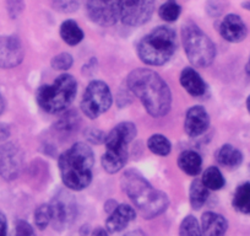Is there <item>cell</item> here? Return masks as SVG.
Listing matches in <instances>:
<instances>
[{
    "label": "cell",
    "mask_w": 250,
    "mask_h": 236,
    "mask_svg": "<svg viewBox=\"0 0 250 236\" xmlns=\"http://www.w3.org/2000/svg\"><path fill=\"white\" fill-rule=\"evenodd\" d=\"M126 85L141 101L150 116L160 118L169 112L172 106L170 89L156 71L144 68L135 69L128 75Z\"/></svg>",
    "instance_id": "6da1fadb"
},
{
    "label": "cell",
    "mask_w": 250,
    "mask_h": 236,
    "mask_svg": "<svg viewBox=\"0 0 250 236\" xmlns=\"http://www.w3.org/2000/svg\"><path fill=\"white\" fill-rule=\"evenodd\" d=\"M120 185L123 191L130 198L144 218H156L165 213L169 206L167 194L151 186L150 182L139 171H125L120 180Z\"/></svg>",
    "instance_id": "7a4b0ae2"
},
{
    "label": "cell",
    "mask_w": 250,
    "mask_h": 236,
    "mask_svg": "<svg viewBox=\"0 0 250 236\" xmlns=\"http://www.w3.org/2000/svg\"><path fill=\"white\" fill-rule=\"evenodd\" d=\"M59 171L64 186L71 191H83L92 181L95 155L83 142L75 143L59 156Z\"/></svg>",
    "instance_id": "3957f363"
},
{
    "label": "cell",
    "mask_w": 250,
    "mask_h": 236,
    "mask_svg": "<svg viewBox=\"0 0 250 236\" xmlns=\"http://www.w3.org/2000/svg\"><path fill=\"white\" fill-rule=\"evenodd\" d=\"M136 49L139 58L147 66H165L177 50V35L168 26H158L141 38Z\"/></svg>",
    "instance_id": "277c9868"
},
{
    "label": "cell",
    "mask_w": 250,
    "mask_h": 236,
    "mask_svg": "<svg viewBox=\"0 0 250 236\" xmlns=\"http://www.w3.org/2000/svg\"><path fill=\"white\" fill-rule=\"evenodd\" d=\"M78 94L76 79L70 74H62L52 84L42 85L36 93V101L43 111L59 113L65 111Z\"/></svg>",
    "instance_id": "5b68a950"
},
{
    "label": "cell",
    "mask_w": 250,
    "mask_h": 236,
    "mask_svg": "<svg viewBox=\"0 0 250 236\" xmlns=\"http://www.w3.org/2000/svg\"><path fill=\"white\" fill-rule=\"evenodd\" d=\"M182 41L188 59L198 68H206L213 63L216 46L196 24L187 23L182 27Z\"/></svg>",
    "instance_id": "8992f818"
},
{
    "label": "cell",
    "mask_w": 250,
    "mask_h": 236,
    "mask_svg": "<svg viewBox=\"0 0 250 236\" xmlns=\"http://www.w3.org/2000/svg\"><path fill=\"white\" fill-rule=\"evenodd\" d=\"M113 102L110 89L104 81L92 80L83 93L81 110L90 119H96L107 112Z\"/></svg>",
    "instance_id": "52a82bcc"
},
{
    "label": "cell",
    "mask_w": 250,
    "mask_h": 236,
    "mask_svg": "<svg viewBox=\"0 0 250 236\" xmlns=\"http://www.w3.org/2000/svg\"><path fill=\"white\" fill-rule=\"evenodd\" d=\"M52 211L50 224L58 231L69 228L78 215V204L74 197L66 191H59L49 203Z\"/></svg>",
    "instance_id": "ba28073f"
},
{
    "label": "cell",
    "mask_w": 250,
    "mask_h": 236,
    "mask_svg": "<svg viewBox=\"0 0 250 236\" xmlns=\"http://www.w3.org/2000/svg\"><path fill=\"white\" fill-rule=\"evenodd\" d=\"M155 11V0H122L120 20L124 25L136 27L150 21Z\"/></svg>",
    "instance_id": "9c48e42d"
},
{
    "label": "cell",
    "mask_w": 250,
    "mask_h": 236,
    "mask_svg": "<svg viewBox=\"0 0 250 236\" xmlns=\"http://www.w3.org/2000/svg\"><path fill=\"white\" fill-rule=\"evenodd\" d=\"M88 18L100 26H113L120 20L122 0H87Z\"/></svg>",
    "instance_id": "30bf717a"
},
{
    "label": "cell",
    "mask_w": 250,
    "mask_h": 236,
    "mask_svg": "<svg viewBox=\"0 0 250 236\" xmlns=\"http://www.w3.org/2000/svg\"><path fill=\"white\" fill-rule=\"evenodd\" d=\"M23 166V153L15 143L6 142L0 145V177L14 181L19 177Z\"/></svg>",
    "instance_id": "8fae6325"
},
{
    "label": "cell",
    "mask_w": 250,
    "mask_h": 236,
    "mask_svg": "<svg viewBox=\"0 0 250 236\" xmlns=\"http://www.w3.org/2000/svg\"><path fill=\"white\" fill-rule=\"evenodd\" d=\"M25 57L21 41L16 36H0V68L20 66Z\"/></svg>",
    "instance_id": "7c38bea8"
},
{
    "label": "cell",
    "mask_w": 250,
    "mask_h": 236,
    "mask_svg": "<svg viewBox=\"0 0 250 236\" xmlns=\"http://www.w3.org/2000/svg\"><path fill=\"white\" fill-rule=\"evenodd\" d=\"M210 127V116L203 106H193L187 111L184 119V131L191 138L205 133Z\"/></svg>",
    "instance_id": "4fadbf2b"
},
{
    "label": "cell",
    "mask_w": 250,
    "mask_h": 236,
    "mask_svg": "<svg viewBox=\"0 0 250 236\" xmlns=\"http://www.w3.org/2000/svg\"><path fill=\"white\" fill-rule=\"evenodd\" d=\"M220 35L223 40L230 43H239L245 40L248 35V27L237 14H228L223 18L220 25Z\"/></svg>",
    "instance_id": "5bb4252c"
},
{
    "label": "cell",
    "mask_w": 250,
    "mask_h": 236,
    "mask_svg": "<svg viewBox=\"0 0 250 236\" xmlns=\"http://www.w3.org/2000/svg\"><path fill=\"white\" fill-rule=\"evenodd\" d=\"M138 134L136 126L131 122H122L117 124L109 133L105 136L104 145L115 148H128Z\"/></svg>",
    "instance_id": "9a60e30c"
},
{
    "label": "cell",
    "mask_w": 250,
    "mask_h": 236,
    "mask_svg": "<svg viewBox=\"0 0 250 236\" xmlns=\"http://www.w3.org/2000/svg\"><path fill=\"white\" fill-rule=\"evenodd\" d=\"M135 218L136 213L133 207L129 204H119L105 220V230L112 234L119 233L135 220Z\"/></svg>",
    "instance_id": "2e32d148"
},
{
    "label": "cell",
    "mask_w": 250,
    "mask_h": 236,
    "mask_svg": "<svg viewBox=\"0 0 250 236\" xmlns=\"http://www.w3.org/2000/svg\"><path fill=\"white\" fill-rule=\"evenodd\" d=\"M180 85L189 95L194 97L204 96L208 91V85L200 74L194 68H184L180 73Z\"/></svg>",
    "instance_id": "e0dca14e"
},
{
    "label": "cell",
    "mask_w": 250,
    "mask_h": 236,
    "mask_svg": "<svg viewBox=\"0 0 250 236\" xmlns=\"http://www.w3.org/2000/svg\"><path fill=\"white\" fill-rule=\"evenodd\" d=\"M128 160V148L105 146V153L102 155L101 163L108 173H117L124 167Z\"/></svg>",
    "instance_id": "ac0fdd59"
},
{
    "label": "cell",
    "mask_w": 250,
    "mask_h": 236,
    "mask_svg": "<svg viewBox=\"0 0 250 236\" xmlns=\"http://www.w3.org/2000/svg\"><path fill=\"white\" fill-rule=\"evenodd\" d=\"M228 229V221L221 214L206 212L201 216L203 236H225Z\"/></svg>",
    "instance_id": "d6986e66"
},
{
    "label": "cell",
    "mask_w": 250,
    "mask_h": 236,
    "mask_svg": "<svg viewBox=\"0 0 250 236\" xmlns=\"http://www.w3.org/2000/svg\"><path fill=\"white\" fill-rule=\"evenodd\" d=\"M178 166L187 175L198 176L203 167V159L196 151L184 150L178 156Z\"/></svg>",
    "instance_id": "ffe728a7"
},
{
    "label": "cell",
    "mask_w": 250,
    "mask_h": 236,
    "mask_svg": "<svg viewBox=\"0 0 250 236\" xmlns=\"http://www.w3.org/2000/svg\"><path fill=\"white\" fill-rule=\"evenodd\" d=\"M216 160L220 165L227 168H237L243 163V154L235 146L230 144H225L216 153Z\"/></svg>",
    "instance_id": "44dd1931"
},
{
    "label": "cell",
    "mask_w": 250,
    "mask_h": 236,
    "mask_svg": "<svg viewBox=\"0 0 250 236\" xmlns=\"http://www.w3.org/2000/svg\"><path fill=\"white\" fill-rule=\"evenodd\" d=\"M60 37L66 45L76 46L83 40L85 35L75 21L65 20L60 25Z\"/></svg>",
    "instance_id": "7402d4cb"
},
{
    "label": "cell",
    "mask_w": 250,
    "mask_h": 236,
    "mask_svg": "<svg viewBox=\"0 0 250 236\" xmlns=\"http://www.w3.org/2000/svg\"><path fill=\"white\" fill-rule=\"evenodd\" d=\"M210 196V189L203 184L201 180H194L190 185V189H189V201H190L191 208L199 211Z\"/></svg>",
    "instance_id": "603a6c76"
},
{
    "label": "cell",
    "mask_w": 250,
    "mask_h": 236,
    "mask_svg": "<svg viewBox=\"0 0 250 236\" xmlns=\"http://www.w3.org/2000/svg\"><path fill=\"white\" fill-rule=\"evenodd\" d=\"M237 212L250 215V182H244L235 189L232 201Z\"/></svg>",
    "instance_id": "cb8c5ba5"
},
{
    "label": "cell",
    "mask_w": 250,
    "mask_h": 236,
    "mask_svg": "<svg viewBox=\"0 0 250 236\" xmlns=\"http://www.w3.org/2000/svg\"><path fill=\"white\" fill-rule=\"evenodd\" d=\"M201 181L210 191H218V189H223L226 185V180L222 172L216 166H210L204 171Z\"/></svg>",
    "instance_id": "d4e9b609"
},
{
    "label": "cell",
    "mask_w": 250,
    "mask_h": 236,
    "mask_svg": "<svg viewBox=\"0 0 250 236\" xmlns=\"http://www.w3.org/2000/svg\"><path fill=\"white\" fill-rule=\"evenodd\" d=\"M147 148L150 149L151 153L156 154V155L167 156L172 150V144L168 141L167 137L162 136V134H153L148 138Z\"/></svg>",
    "instance_id": "484cf974"
},
{
    "label": "cell",
    "mask_w": 250,
    "mask_h": 236,
    "mask_svg": "<svg viewBox=\"0 0 250 236\" xmlns=\"http://www.w3.org/2000/svg\"><path fill=\"white\" fill-rule=\"evenodd\" d=\"M182 13V8L175 0H168L165 4H162L158 10V15L166 23H174L178 20Z\"/></svg>",
    "instance_id": "4316f807"
},
{
    "label": "cell",
    "mask_w": 250,
    "mask_h": 236,
    "mask_svg": "<svg viewBox=\"0 0 250 236\" xmlns=\"http://www.w3.org/2000/svg\"><path fill=\"white\" fill-rule=\"evenodd\" d=\"M179 236H203L201 225L193 215L185 216L179 226Z\"/></svg>",
    "instance_id": "83f0119b"
},
{
    "label": "cell",
    "mask_w": 250,
    "mask_h": 236,
    "mask_svg": "<svg viewBox=\"0 0 250 236\" xmlns=\"http://www.w3.org/2000/svg\"><path fill=\"white\" fill-rule=\"evenodd\" d=\"M35 224L40 230H44L52 221V211L49 204H41L35 211Z\"/></svg>",
    "instance_id": "f1b7e54d"
},
{
    "label": "cell",
    "mask_w": 250,
    "mask_h": 236,
    "mask_svg": "<svg viewBox=\"0 0 250 236\" xmlns=\"http://www.w3.org/2000/svg\"><path fill=\"white\" fill-rule=\"evenodd\" d=\"M74 58L69 53H59L58 55L53 57L50 66L55 71H68L73 67Z\"/></svg>",
    "instance_id": "f546056e"
},
{
    "label": "cell",
    "mask_w": 250,
    "mask_h": 236,
    "mask_svg": "<svg viewBox=\"0 0 250 236\" xmlns=\"http://www.w3.org/2000/svg\"><path fill=\"white\" fill-rule=\"evenodd\" d=\"M50 3L59 13H74L79 9L78 0H50Z\"/></svg>",
    "instance_id": "4dcf8cb0"
},
{
    "label": "cell",
    "mask_w": 250,
    "mask_h": 236,
    "mask_svg": "<svg viewBox=\"0 0 250 236\" xmlns=\"http://www.w3.org/2000/svg\"><path fill=\"white\" fill-rule=\"evenodd\" d=\"M227 3L226 0H208L206 4V11L211 18H217L225 11Z\"/></svg>",
    "instance_id": "1f68e13d"
},
{
    "label": "cell",
    "mask_w": 250,
    "mask_h": 236,
    "mask_svg": "<svg viewBox=\"0 0 250 236\" xmlns=\"http://www.w3.org/2000/svg\"><path fill=\"white\" fill-rule=\"evenodd\" d=\"M6 6H8V13L10 18L16 19L23 11L25 4H23V0H6Z\"/></svg>",
    "instance_id": "d6a6232c"
},
{
    "label": "cell",
    "mask_w": 250,
    "mask_h": 236,
    "mask_svg": "<svg viewBox=\"0 0 250 236\" xmlns=\"http://www.w3.org/2000/svg\"><path fill=\"white\" fill-rule=\"evenodd\" d=\"M14 236H36L32 226L25 220H18L15 223V234Z\"/></svg>",
    "instance_id": "836d02e7"
},
{
    "label": "cell",
    "mask_w": 250,
    "mask_h": 236,
    "mask_svg": "<svg viewBox=\"0 0 250 236\" xmlns=\"http://www.w3.org/2000/svg\"><path fill=\"white\" fill-rule=\"evenodd\" d=\"M105 136H107V134L103 133L102 131H98V129H96V128L87 129V131L85 132L86 139H87L88 142H91L92 144L104 143Z\"/></svg>",
    "instance_id": "e575fe53"
},
{
    "label": "cell",
    "mask_w": 250,
    "mask_h": 236,
    "mask_svg": "<svg viewBox=\"0 0 250 236\" xmlns=\"http://www.w3.org/2000/svg\"><path fill=\"white\" fill-rule=\"evenodd\" d=\"M8 235V220L6 216L0 212V236Z\"/></svg>",
    "instance_id": "d590c367"
},
{
    "label": "cell",
    "mask_w": 250,
    "mask_h": 236,
    "mask_svg": "<svg viewBox=\"0 0 250 236\" xmlns=\"http://www.w3.org/2000/svg\"><path fill=\"white\" fill-rule=\"evenodd\" d=\"M10 137V129L9 126L4 123H0V141H5Z\"/></svg>",
    "instance_id": "8d00e7d4"
},
{
    "label": "cell",
    "mask_w": 250,
    "mask_h": 236,
    "mask_svg": "<svg viewBox=\"0 0 250 236\" xmlns=\"http://www.w3.org/2000/svg\"><path fill=\"white\" fill-rule=\"evenodd\" d=\"M91 236H108V231L103 228H96L91 234Z\"/></svg>",
    "instance_id": "74e56055"
},
{
    "label": "cell",
    "mask_w": 250,
    "mask_h": 236,
    "mask_svg": "<svg viewBox=\"0 0 250 236\" xmlns=\"http://www.w3.org/2000/svg\"><path fill=\"white\" fill-rule=\"evenodd\" d=\"M4 110H5V100H4L3 95L0 94V116L3 115Z\"/></svg>",
    "instance_id": "f35d334b"
},
{
    "label": "cell",
    "mask_w": 250,
    "mask_h": 236,
    "mask_svg": "<svg viewBox=\"0 0 250 236\" xmlns=\"http://www.w3.org/2000/svg\"><path fill=\"white\" fill-rule=\"evenodd\" d=\"M125 236H146V234H144L143 231H140V230H135V231H131V233L126 234Z\"/></svg>",
    "instance_id": "ab89813d"
},
{
    "label": "cell",
    "mask_w": 250,
    "mask_h": 236,
    "mask_svg": "<svg viewBox=\"0 0 250 236\" xmlns=\"http://www.w3.org/2000/svg\"><path fill=\"white\" fill-rule=\"evenodd\" d=\"M245 73H247V75L250 78V55H249V61H248L247 66H245Z\"/></svg>",
    "instance_id": "60d3db41"
},
{
    "label": "cell",
    "mask_w": 250,
    "mask_h": 236,
    "mask_svg": "<svg viewBox=\"0 0 250 236\" xmlns=\"http://www.w3.org/2000/svg\"><path fill=\"white\" fill-rule=\"evenodd\" d=\"M242 6L244 9H247V10L250 11V1H245V3L242 4Z\"/></svg>",
    "instance_id": "b9f144b4"
},
{
    "label": "cell",
    "mask_w": 250,
    "mask_h": 236,
    "mask_svg": "<svg viewBox=\"0 0 250 236\" xmlns=\"http://www.w3.org/2000/svg\"><path fill=\"white\" fill-rule=\"evenodd\" d=\"M247 110H248V112L250 113V95L248 96V98H247Z\"/></svg>",
    "instance_id": "7bdbcfd3"
},
{
    "label": "cell",
    "mask_w": 250,
    "mask_h": 236,
    "mask_svg": "<svg viewBox=\"0 0 250 236\" xmlns=\"http://www.w3.org/2000/svg\"><path fill=\"white\" fill-rule=\"evenodd\" d=\"M249 173H250V164H249Z\"/></svg>",
    "instance_id": "ee69618b"
}]
</instances>
